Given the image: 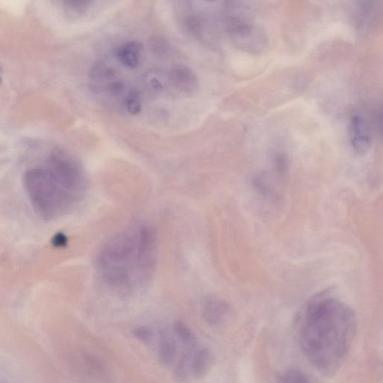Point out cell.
I'll list each match as a JSON object with an SVG mask.
<instances>
[{"label":"cell","instance_id":"6da1fadb","mask_svg":"<svg viewBox=\"0 0 383 383\" xmlns=\"http://www.w3.org/2000/svg\"><path fill=\"white\" fill-rule=\"evenodd\" d=\"M155 229L137 224L111 237L101 247L95 267L102 281L121 296L141 292L150 284L158 264Z\"/></svg>","mask_w":383,"mask_h":383},{"label":"cell","instance_id":"7a4b0ae2","mask_svg":"<svg viewBox=\"0 0 383 383\" xmlns=\"http://www.w3.org/2000/svg\"><path fill=\"white\" fill-rule=\"evenodd\" d=\"M355 330V316L346 304L334 298L319 297L303 313L299 342L313 366L329 375L343 364Z\"/></svg>","mask_w":383,"mask_h":383},{"label":"cell","instance_id":"3957f363","mask_svg":"<svg viewBox=\"0 0 383 383\" xmlns=\"http://www.w3.org/2000/svg\"><path fill=\"white\" fill-rule=\"evenodd\" d=\"M86 173L74 155L56 149L25 171L23 185L33 210L48 221L79 204L87 190Z\"/></svg>","mask_w":383,"mask_h":383},{"label":"cell","instance_id":"277c9868","mask_svg":"<svg viewBox=\"0 0 383 383\" xmlns=\"http://www.w3.org/2000/svg\"><path fill=\"white\" fill-rule=\"evenodd\" d=\"M225 31L237 48L260 54L267 46L265 32L256 22L250 8L243 3H225L222 17Z\"/></svg>","mask_w":383,"mask_h":383},{"label":"cell","instance_id":"5b68a950","mask_svg":"<svg viewBox=\"0 0 383 383\" xmlns=\"http://www.w3.org/2000/svg\"><path fill=\"white\" fill-rule=\"evenodd\" d=\"M92 88L99 93L118 94L123 90V81L118 79L114 68L104 63L95 64L90 72Z\"/></svg>","mask_w":383,"mask_h":383},{"label":"cell","instance_id":"8992f818","mask_svg":"<svg viewBox=\"0 0 383 383\" xmlns=\"http://www.w3.org/2000/svg\"><path fill=\"white\" fill-rule=\"evenodd\" d=\"M350 143L353 150L359 154H364L371 149L372 133L369 121L362 116L354 114L349 123Z\"/></svg>","mask_w":383,"mask_h":383},{"label":"cell","instance_id":"52a82bcc","mask_svg":"<svg viewBox=\"0 0 383 383\" xmlns=\"http://www.w3.org/2000/svg\"><path fill=\"white\" fill-rule=\"evenodd\" d=\"M169 79L174 88L182 93H194L198 89V77L193 70L187 65H173L170 69Z\"/></svg>","mask_w":383,"mask_h":383},{"label":"cell","instance_id":"ba28073f","mask_svg":"<svg viewBox=\"0 0 383 383\" xmlns=\"http://www.w3.org/2000/svg\"><path fill=\"white\" fill-rule=\"evenodd\" d=\"M185 25L189 32L199 39L207 41L216 37L215 23L203 13L194 12L187 16Z\"/></svg>","mask_w":383,"mask_h":383},{"label":"cell","instance_id":"9c48e42d","mask_svg":"<svg viewBox=\"0 0 383 383\" xmlns=\"http://www.w3.org/2000/svg\"><path fill=\"white\" fill-rule=\"evenodd\" d=\"M144 54L143 43L136 41H128L116 50V57L121 65L134 69L141 65Z\"/></svg>","mask_w":383,"mask_h":383},{"label":"cell","instance_id":"30bf717a","mask_svg":"<svg viewBox=\"0 0 383 383\" xmlns=\"http://www.w3.org/2000/svg\"><path fill=\"white\" fill-rule=\"evenodd\" d=\"M229 307L224 301L216 298H207L203 307V315L207 324L218 326L223 323L229 315Z\"/></svg>","mask_w":383,"mask_h":383},{"label":"cell","instance_id":"8fae6325","mask_svg":"<svg viewBox=\"0 0 383 383\" xmlns=\"http://www.w3.org/2000/svg\"><path fill=\"white\" fill-rule=\"evenodd\" d=\"M158 353L159 360L164 365H170L176 360L178 355L176 339L168 329L161 330Z\"/></svg>","mask_w":383,"mask_h":383},{"label":"cell","instance_id":"7c38bea8","mask_svg":"<svg viewBox=\"0 0 383 383\" xmlns=\"http://www.w3.org/2000/svg\"><path fill=\"white\" fill-rule=\"evenodd\" d=\"M213 361V355L207 348L195 351L191 365L192 377L196 379L205 377L212 367Z\"/></svg>","mask_w":383,"mask_h":383},{"label":"cell","instance_id":"4fadbf2b","mask_svg":"<svg viewBox=\"0 0 383 383\" xmlns=\"http://www.w3.org/2000/svg\"><path fill=\"white\" fill-rule=\"evenodd\" d=\"M194 352L195 348H186L174 369L173 377L178 383H187L192 377L191 365Z\"/></svg>","mask_w":383,"mask_h":383},{"label":"cell","instance_id":"5bb4252c","mask_svg":"<svg viewBox=\"0 0 383 383\" xmlns=\"http://www.w3.org/2000/svg\"><path fill=\"white\" fill-rule=\"evenodd\" d=\"M173 333L176 335L178 341L185 345V348H196V338L193 331L182 321H176L173 325Z\"/></svg>","mask_w":383,"mask_h":383},{"label":"cell","instance_id":"9a60e30c","mask_svg":"<svg viewBox=\"0 0 383 383\" xmlns=\"http://www.w3.org/2000/svg\"><path fill=\"white\" fill-rule=\"evenodd\" d=\"M277 383H312V382L304 371L297 369H290L280 373L277 378Z\"/></svg>","mask_w":383,"mask_h":383},{"label":"cell","instance_id":"2e32d148","mask_svg":"<svg viewBox=\"0 0 383 383\" xmlns=\"http://www.w3.org/2000/svg\"><path fill=\"white\" fill-rule=\"evenodd\" d=\"M126 108L132 115H137L141 111L142 103L141 94L137 91H130L125 100Z\"/></svg>","mask_w":383,"mask_h":383},{"label":"cell","instance_id":"e0dca14e","mask_svg":"<svg viewBox=\"0 0 383 383\" xmlns=\"http://www.w3.org/2000/svg\"><path fill=\"white\" fill-rule=\"evenodd\" d=\"M362 6L359 7L358 16H357V20H358L359 25H364L369 22L371 19V13L373 11V6L372 3H362Z\"/></svg>","mask_w":383,"mask_h":383},{"label":"cell","instance_id":"ac0fdd59","mask_svg":"<svg viewBox=\"0 0 383 383\" xmlns=\"http://www.w3.org/2000/svg\"><path fill=\"white\" fill-rule=\"evenodd\" d=\"M66 8L69 12L75 14H81L88 11L89 8L93 4L92 2L90 1H83V2H65Z\"/></svg>","mask_w":383,"mask_h":383},{"label":"cell","instance_id":"d6986e66","mask_svg":"<svg viewBox=\"0 0 383 383\" xmlns=\"http://www.w3.org/2000/svg\"><path fill=\"white\" fill-rule=\"evenodd\" d=\"M134 335L138 341H141L146 344H150L154 338V332L152 329L146 327L136 329L134 331Z\"/></svg>","mask_w":383,"mask_h":383},{"label":"cell","instance_id":"ffe728a7","mask_svg":"<svg viewBox=\"0 0 383 383\" xmlns=\"http://www.w3.org/2000/svg\"><path fill=\"white\" fill-rule=\"evenodd\" d=\"M152 48L155 54H163L167 50V43L160 37L154 38L151 42Z\"/></svg>","mask_w":383,"mask_h":383},{"label":"cell","instance_id":"44dd1931","mask_svg":"<svg viewBox=\"0 0 383 383\" xmlns=\"http://www.w3.org/2000/svg\"><path fill=\"white\" fill-rule=\"evenodd\" d=\"M146 80V83L149 85V88L152 90L154 91H160L163 89V86L159 80L156 79V78L152 76L149 77Z\"/></svg>","mask_w":383,"mask_h":383},{"label":"cell","instance_id":"7402d4cb","mask_svg":"<svg viewBox=\"0 0 383 383\" xmlns=\"http://www.w3.org/2000/svg\"><path fill=\"white\" fill-rule=\"evenodd\" d=\"M0 82H1V80H0Z\"/></svg>","mask_w":383,"mask_h":383}]
</instances>
